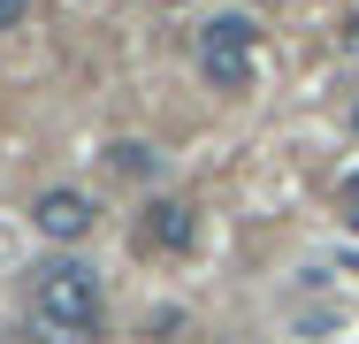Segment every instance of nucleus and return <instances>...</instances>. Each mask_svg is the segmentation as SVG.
I'll return each instance as SVG.
<instances>
[{"label":"nucleus","instance_id":"obj_1","mask_svg":"<svg viewBox=\"0 0 359 344\" xmlns=\"http://www.w3.org/2000/svg\"><path fill=\"white\" fill-rule=\"evenodd\" d=\"M100 314H107V291H100V275L84 268V260H39L31 268V329L46 344H84L100 329Z\"/></svg>","mask_w":359,"mask_h":344},{"label":"nucleus","instance_id":"obj_2","mask_svg":"<svg viewBox=\"0 0 359 344\" xmlns=\"http://www.w3.org/2000/svg\"><path fill=\"white\" fill-rule=\"evenodd\" d=\"M252 69H260V39L245 15H215L199 31V77L215 92H252Z\"/></svg>","mask_w":359,"mask_h":344},{"label":"nucleus","instance_id":"obj_3","mask_svg":"<svg viewBox=\"0 0 359 344\" xmlns=\"http://www.w3.org/2000/svg\"><path fill=\"white\" fill-rule=\"evenodd\" d=\"M31 222H39V237H54V245H76V237H92L100 206L84 199L76 184H54V192H39V199H31Z\"/></svg>","mask_w":359,"mask_h":344},{"label":"nucleus","instance_id":"obj_4","mask_svg":"<svg viewBox=\"0 0 359 344\" xmlns=\"http://www.w3.org/2000/svg\"><path fill=\"white\" fill-rule=\"evenodd\" d=\"M191 237H199V206L191 199H153L138 222V245L145 253H191Z\"/></svg>","mask_w":359,"mask_h":344},{"label":"nucleus","instance_id":"obj_5","mask_svg":"<svg viewBox=\"0 0 359 344\" xmlns=\"http://www.w3.org/2000/svg\"><path fill=\"white\" fill-rule=\"evenodd\" d=\"M115 168H123V176H153V145L123 138V145H115Z\"/></svg>","mask_w":359,"mask_h":344},{"label":"nucleus","instance_id":"obj_6","mask_svg":"<svg viewBox=\"0 0 359 344\" xmlns=\"http://www.w3.org/2000/svg\"><path fill=\"white\" fill-rule=\"evenodd\" d=\"M23 15H31V0H0V39H8V31H15Z\"/></svg>","mask_w":359,"mask_h":344},{"label":"nucleus","instance_id":"obj_7","mask_svg":"<svg viewBox=\"0 0 359 344\" xmlns=\"http://www.w3.org/2000/svg\"><path fill=\"white\" fill-rule=\"evenodd\" d=\"M352 131H359V100H352Z\"/></svg>","mask_w":359,"mask_h":344},{"label":"nucleus","instance_id":"obj_8","mask_svg":"<svg viewBox=\"0 0 359 344\" xmlns=\"http://www.w3.org/2000/svg\"><path fill=\"white\" fill-rule=\"evenodd\" d=\"M161 8H184V0H161Z\"/></svg>","mask_w":359,"mask_h":344}]
</instances>
